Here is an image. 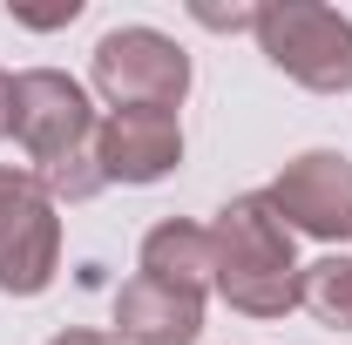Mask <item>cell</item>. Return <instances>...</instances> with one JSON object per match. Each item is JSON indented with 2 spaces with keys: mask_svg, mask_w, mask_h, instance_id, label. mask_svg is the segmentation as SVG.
I'll use <instances>...</instances> for the list:
<instances>
[{
  "mask_svg": "<svg viewBox=\"0 0 352 345\" xmlns=\"http://www.w3.org/2000/svg\"><path fill=\"white\" fill-rule=\"evenodd\" d=\"M298 244L285 230V216L271 210V197H230L210 223V291L244 318H285L298 304Z\"/></svg>",
  "mask_w": 352,
  "mask_h": 345,
  "instance_id": "cell-1",
  "label": "cell"
},
{
  "mask_svg": "<svg viewBox=\"0 0 352 345\" xmlns=\"http://www.w3.org/2000/svg\"><path fill=\"white\" fill-rule=\"evenodd\" d=\"M264 61L311 95H352V14L318 0H271L251 21Z\"/></svg>",
  "mask_w": 352,
  "mask_h": 345,
  "instance_id": "cell-2",
  "label": "cell"
},
{
  "mask_svg": "<svg viewBox=\"0 0 352 345\" xmlns=\"http://www.w3.org/2000/svg\"><path fill=\"white\" fill-rule=\"evenodd\" d=\"M88 82L109 109H183L190 95V54L163 27H109L88 54Z\"/></svg>",
  "mask_w": 352,
  "mask_h": 345,
  "instance_id": "cell-3",
  "label": "cell"
},
{
  "mask_svg": "<svg viewBox=\"0 0 352 345\" xmlns=\"http://www.w3.org/2000/svg\"><path fill=\"white\" fill-rule=\"evenodd\" d=\"M61 271V203L41 190L34 170L0 163V291L41 298Z\"/></svg>",
  "mask_w": 352,
  "mask_h": 345,
  "instance_id": "cell-4",
  "label": "cell"
},
{
  "mask_svg": "<svg viewBox=\"0 0 352 345\" xmlns=\"http://www.w3.org/2000/svg\"><path fill=\"white\" fill-rule=\"evenodd\" d=\"M95 122H102V115H95V102H88V88L75 82V75H61V68H28V75H14V142L28 149L34 176L88 156Z\"/></svg>",
  "mask_w": 352,
  "mask_h": 345,
  "instance_id": "cell-5",
  "label": "cell"
},
{
  "mask_svg": "<svg viewBox=\"0 0 352 345\" xmlns=\"http://www.w3.org/2000/svg\"><path fill=\"white\" fill-rule=\"evenodd\" d=\"M271 210L285 230L318 237V244H352V156L346 149H305L271 176Z\"/></svg>",
  "mask_w": 352,
  "mask_h": 345,
  "instance_id": "cell-6",
  "label": "cell"
},
{
  "mask_svg": "<svg viewBox=\"0 0 352 345\" xmlns=\"http://www.w3.org/2000/svg\"><path fill=\"white\" fill-rule=\"evenodd\" d=\"M183 163V122L170 109H109L95 122L102 183H163Z\"/></svg>",
  "mask_w": 352,
  "mask_h": 345,
  "instance_id": "cell-7",
  "label": "cell"
},
{
  "mask_svg": "<svg viewBox=\"0 0 352 345\" xmlns=\"http://www.w3.org/2000/svg\"><path fill=\"white\" fill-rule=\"evenodd\" d=\"M116 339L122 345H197L204 339V298L135 271L116 291Z\"/></svg>",
  "mask_w": 352,
  "mask_h": 345,
  "instance_id": "cell-8",
  "label": "cell"
},
{
  "mask_svg": "<svg viewBox=\"0 0 352 345\" xmlns=\"http://www.w3.org/2000/svg\"><path fill=\"white\" fill-rule=\"evenodd\" d=\"M142 278H163L176 291H210V223H190V216H163L149 237H142Z\"/></svg>",
  "mask_w": 352,
  "mask_h": 345,
  "instance_id": "cell-9",
  "label": "cell"
},
{
  "mask_svg": "<svg viewBox=\"0 0 352 345\" xmlns=\"http://www.w3.org/2000/svg\"><path fill=\"white\" fill-rule=\"evenodd\" d=\"M298 304H305L318 325L352 332V258H346V251H325L318 264L298 271Z\"/></svg>",
  "mask_w": 352,
  "mask_h": 345,
  "instance_id": "cell-10",
  "label": "cell"
},
{
  "mask_svg": "<svg viewBox=\"0 0 352 345\" xmlns=\"http://www.w3.org/2000/svg\"><path fill=\"white\" fill-rule=\"evenodd\" d=\"M47 345H122L116 332H82V325H68V332H54Z\"/></svg>",
  "mask_w": 352,
  "mask_h": 345,
  "instance_id": "cell-11",
  "label": "cell"
},
{
  "mask_svg": "<svg viewBox=\"0 0 352 345\" xmlns=\"http://www.w3.org/2000/svg\"><path fill=\"white\" fill-rule=\"evenodd\" d=\"M14 135V75L0 68V142Z\"/></svg>",
  "mask_w": 352,
  "mask_h": 345,
  "instance_id": "cell-12",
  "label": "cell"
}]
</instances>
